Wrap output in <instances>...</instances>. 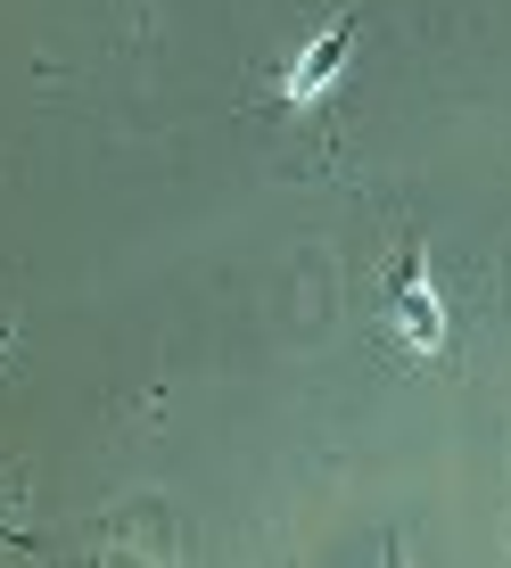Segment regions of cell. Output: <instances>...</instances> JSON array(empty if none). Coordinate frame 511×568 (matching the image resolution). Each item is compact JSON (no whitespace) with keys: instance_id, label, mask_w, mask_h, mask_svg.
Wrapping results in <instances>:
<instances>
[{"instance_id":"2","label":"cell","mask_w":511,"mask_h":568,"mask_svg":"<svg viewBox=\"0 0 511 568\" xmlns=\"http://www.w3.org/2000/svg\"><path fill=\"white\" fill-rule=\"evenodd\" d=\"M347 42H355V17H330V33H322V42H313L305 58H298V67H289V83H281V100H313V91H322L330 83V74H339V58H347Z\"/></svg>"},{"instance_id":"1","label":"cell","mask_w":511,"mask_h":568,"mask_svg":"<svg viewBox=\"0 0 511 568\" xmlns=\"http://www.w3.org/2000/svg\"><path fill=\"white\" fill-rule=\"evenodd\" d=\"M397 322H404V338L412 346H438L445 338V313H438V297H429V272H421V247H404L397 256Z\"/></svg>"},{"instance_id":"3","label":"cell","mask_w":511,"mask_h":568,"mask_svg":"<svg viewBox=\"0 0 511 568\" xmlns=\"http://www.w3.org/2000/svg\"><path fill=\"white\" fill-rule=\"evenodd\" d=\"M0 552H33V536H26V527H9V519H0Z\"/></svg>"}]
</instances>
